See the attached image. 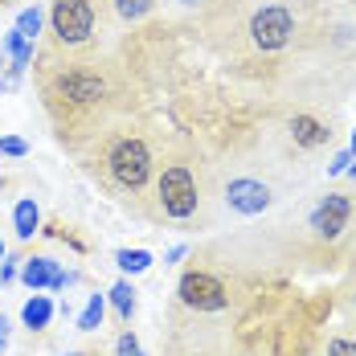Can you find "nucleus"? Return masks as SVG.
Segmentation results:
<instances>
[{"mask_svg":"<svg viewBox=\"0 0 356 356\" xmlns=\"http://www.w3.org/2000/svg\"><path fill=\"white\" fill-rule=\"evenodd\" d=\"M348 4H353V8H356V0H348Z\"/></svg>","mask_w":356,"mask_h":356,"instance_id":"c85d7f7f","label":"nucleus"},{"mask_svg":"<svg viewBox=\"0 0 356 356\" xmlns=\"http://www.w3.org/2000/svg\"><path fill=\"white\" fill-rule=\"evenodd\" d=\"M344 177H348V180H356V164H348V168H344Z\"/></svg>","mask_w":356,"mask_h":356,"instance_id":"b1692460","label":"nucleus"},{"mask_svg":"<svg viewBox=\"0 0 356 356\" xmlns=\"http://www.w3.org/2000/svg\"><path fill=\"white\" fill-rule=\"evenodd\" d=\"M62 275V266L54 262V258H45V254H33V258H21V283L25 286H49L54 279Z\"/></svg>","mask_w":356,"mask_h":356,"instance_id":"0eeeda50","label":"nucleus"},{"mask_svg":"<svg viewBox=\"0 0 356 356\" xmlns=\"http://www.w3.org/2000/svg\"><path fill=\"white\" fill-rule=\"evenodd\" d=\"M0 340H8V320H4V312H0Z\"/></svg>","mask_w":356,"mask_h":356,"instance_id":"5701e85b","label":"nucleus"},{"mask_svg":"<svg viewBox=\"0 0 356 356\" xmlns=\"http://www.w3.org/2000/svg\"><path fill=\"white\" fill-rule=\"evenodd\" d=\"M41 21H45V17H41V8H25V13L17 17V25H13V29H17L21 37H29V41H37V37H41Z\"/></svg>","mask_w":356,"mask_h":356,"instance_id":"dca6fc26","label":"nucleus"},{"mask_svg":"<svg viewBox=\"0 0 356 356\" xmlns=\"http://www.w3.org/2000/svg\"><path fill=\"white\" fill-rule=\"evenodd\" d=\"M0 258H4V238H0Z\"/></svg>","mask_w":356,"mask_h":356,"instance_id":"bb28decb","label":"nucleus"},{"mask_svg":"<svg viewBox=\"0 0 356 356\" xmlns=\"http://www.w3.org/2000/svg\"><path fill=\"white\" fill-rule=\"evenodd\" d=\"M340 316H344V327L356 336V270H348V283L340 286Z\"/></svg>","mask_w":356,"mask_h":356,"instance_id":"ddd939ff","label":"nucleus"},{"mask_svg":"<svg viewBox=\"0 0 356 356\" xmlns=\"http://www.w3.org/2000/svg\"><path fill=\"white\" fill-rule=\"evenodd\" d=\"M177 303L197 316H221L234 307V291H229V279L217 275L213 266H188L177 283Z\"/></svg>","mask_w":356,"mask_h":356,"instance_id":"423d86ee","label":"nucleus"},{"mask_svg":"<svg viewBox=\"0 0 356 356\" xmlns=\"http://www.w3.org/2000/svg\"><path fill=\"white\" fill-rule=\"evenodd\" d=\"M86 172L103 180L115 197L131 201V197H147L152 177H156V160H160V143L143 131L136 119L115 115L99 131H90L78 143Z\"/></svg>","mask_w":356,"mask_h":356,"instance_id":"f03ea898","label":"nucleus"},{"mask_svg":"<svg viewBox=\"0 0 356 356\" xmlns=\"http://www.w3.org/2000/svg\"><path fill=\"white\" fill-rule=\"evenodd\" d=\"M115 262H119V270H127V275H143V270L152 266V254H147V250H119Z\"/></svg>","mask_w":356,"mask_h":356,"instance_id":"2eb2a0df","label":"nucleus"},{"mask_svg":"<svg viewBox=\"0 0 356 356\" xmlns=\"http://www.w3.org/2000/svg\"><path fill=\"white\" fill-rule=\"evenodd\" d=\"M184 254H188V246H172V250H168V262H180Z\"/></svg>","mask_w":356,"mask_h":356,"instance_id":"412c9836","label":"nucleus"},{"mask_svg":"<svg viewBox=\"0 0 356 356\" xmlns=\"http://www.w3.org/2000/svg\"><path fill=\"white\" fill-rule=\"evenodd\" d=\"M107 13L119 25H140L156 13V0H107Z\"/></svg>","mask_w":356,"mask_h":356,"instance_id":"6e6552de","label":"nucleus"},{"mask_svg":"<svg viewBox=\"0 0 356 356\" xmlns=\"http://www.w3.org/2000/svg\"><path fill=\"white\" fill-rule=\"evenodd\" d=\"M320 356H356V336L348 327H340V332H332L327 340H323Z\"/></svg>","mask_w":356,"mask_h":356,"instance_id":"4468645a","label":"nucleus"},{"mask_svg":"<svg viewBox=\"0 0 356 356\" xmlns=\"http://www.w3.org/2000/svg\"><path fill=\"white\" fill-rule=\"evenodd\" d=\"M136 295H140V291L127 283V279H119V283H115V286L107 291V303L115 307V316H119L123 323L136 320V307H140V299H136Z\"/></svg>","mask_w":356,"mask_h":356,"instance_id":"9d476101","label":"nucleus"},{"mask_svg":"<svg viewBox=\"0 0 356 356\" xmlns=\"http://www.w3.org/2000/svg\"><path fill=\"white\" fill-rule=\"evenodd\" d=\"M103 316H107V295H90L86 299V307H82V316H78V332H99L103 327Z\"/></svg>","mask_w":356,"mask_h":356,"instance_id":"f8f14e48","label":"nucleus"},{"mask_svg":"<svg viewBox=\"0 0 356 356\" xmlns=\"http://www.w3.org/2000/svg\"><path fill=\"white\" fill-rule=\"evenodd\" d=\"M66 356H86V353H66Z\"/></svg>","mask_w":356,"mask_h":356,"instance_id":"cd10ccee","label":"nucleus"},{"mask_svg":"<svg viewBox=\"0 0 356 356\" xmlns=\"http://www.w3.org/2000/svg\"><path fill=\"white\" fill-rule=\"evenodd\" d=\"M0 156H8V160H25V156H29V143L21 140V136H0Z\"/></svg>","mask_w":356,"mask_h":356,"instance_id":"f3484780","label":"nucleus"},{"mask_svg":"<svg viewBox=\"0 0 356 356\" xmlns=\"http://www.w3.org/2000/svg\"><path fill=\"white\" fill-rule=\"evenodd\" d=\"M21 320H25V327H29V332L49 327V320H54V303H49L45 295H33V299L21 307Z\"/></svg>","mask_w":356,"mask_h":356,"instance_id":"9b49d317","label":"nucleus"},{"mask_svg":"<svg viewBox=\"0 0 356 356\" xmlns=\"http://www.w3.org/2000/svg\"><path fill=\"white\" fill-rule=\"evenodd\" d=\"M266 131L283 143L295 160H303V164L316 168V156L332 152V143H336V119L327 115V107L279 103V111H275V119H270Z\"/></svg>","mask_w":356,"mask_h":356,"instance_id":"20e7f679","label":"nucleus"},{"mask_svg":"<svg viewBox=\"0 0 356 356\" xmlns=\"http://www.w3.org/2000/svg\"><path fill=\"white\" fill-rule=\"evenodd\" d=\"M45 111L58 119V140H70L74 147L99 131L107 119L123 115V86L107 58H70L41 78Z\"/></svg>","mask_w":356,"mask_h":356,"instance_id":"f257e3e1","label":"nucleus"},{"mask_svg":"<svg viewBox=\"0 0 356 356\" xmlns=\"http://www.w3.org/2000/svg\"><path fill=\"white\" fill-rule=\"evenodd\" d=\"M348 164H353V152H332V160H327V177H340Z\"/></svg>","mask_w":356,"mask_h":356,"instance_id":"6ab92c4d","label":"nucleus"},{"mask_svg":"<svg viewBox=\"0 0 356 356\" xmlns=\"http://www.w3.org/2000/svg\"><path fill=\"white\" fill-rule=\"evenodd\" d=\"M13 229H17L21 242H29L37 229H41V209H37L33 197H21V201H17V209H13Z\"/></svg>","mask_w":356,"mask_h":356,"instance_id":"1a4fd4ad","label":"nucleus"},{"mask_svg":"<svg viewBox=\"0 0 356 356\" xmlns=\"http://www.w3.org/2000/svg\"><path fill=\"white\" fill-rule=\"evenodd\" d=\"M107 0H54L49 4V45L58 54H82L99 41Z\"/></svg>","mask_w":356,"mask_h":356,"instance_id":"39448f33","label":"nucleus"},{"mask_svg":"<svg viewBox=\"0 0 356 356\" xmlns=\"http://www.w3.org/2000/svg\"><path fill=\"white\" fill-rule=\"evenodd\" d=\"M344 266H348V270H356V242H353V250H348V258H344Z\"/></svg>","mask_w":356,"mask_h":356,"instance_id":"4be33fe9","label":"nucleus"},{"mask_svg":"<svg viewBox=\"0 0 356 356\" xmlns=\"http://www.w3.org/2000/svg\"><path fill=\"white\" fill-rule=\"evenodd\" d=\"M115 356H143L136 332H119V340H115Z\"/></svg>","mask_w":356,"mask_h":356,"instance_id":"a211bd4d","label":"nucleus"},{"mask_svg":"<svg viewBox=\"0 0 356 356\" xmlns=\"http://www.w3.org/2000/svg\"><path fill=\"white\" fill-rule=\"evenodd\" d=\"M348 152H353V156H356V131H353V147H348Z\"/></svg>","mask_w":356,"mask_h":356,"instance_id":"393cba45","label":"nucleus"},{"mask_svg":"<svg viewBox=\"0 0 356 356\" xmlns=\"http://www.w3.org/2000/svg\"><path fill=\"white\" fill-rule=\"evenodd\" d=\"M209 160L197 143H168L160 147L156 177H152V217L168 225L209 221Z\"/></svg>","mask_w":356,"mask_h":356,"instance_id":"7ed1b4c3","label":"nucleus"},{"mask_svg":"<svg viewBox=\"0 0 356 356\" xmlns=\"http://www.w3.org/2000/svg\"><path fill=\"white\" fill-rule=\"evenodd\" d=\"M17 275H21V258L17 262H0V283H13Z\"/></svg>","mask_w":356,"mask_h":356,"instance_id":"aec40b11","label":"nucleus"},{"mask_svg":"<svg viewBox=\"0 0 356 356\" xmlns=\"http://www.w3.org/2000/svg\"><path fill=\"white\" fill-rule=\"evenodd\" d=\"M4 344H8V340H0V356H4Z\"/></svg>","mask_w":356,"mask_h":356,"instance_id":"a878e982","label":"nucleus"}]
</instances>
